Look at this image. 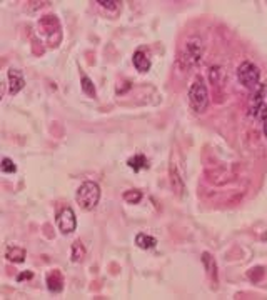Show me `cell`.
Segmentation results:
<instances>
[{"label":"cell","mask_w":267,"mask_h":300,"mask_svg":"<svg viewBox=\"0 0 267 300\" xmlns=\"http://www.w3.org/2000/svg\"><path fill=\"white\" fill-rule=\"evenodd\" d=\"M57 228L60 230L64 235H68L72 234L74 230L77 228V218H76V214H74V210L70 207L64 208L60 214L57 215Z\"/></svg>","instance_id":"5"},{"label":"cell","mask_w":267,"mask_h":300,"mask_svg":"<svg viewBox=\"0 0 267 300\" xmlns=\"http://www.w3.org/2000/svg\"><path fill=\"white\" fill-rule=\"evenodd\" d=\"M82 90L88 97H96V87H94L92 80L88 78L87 75H82Z\"/></svg>","instance_id":"15"},{"label":"cell","mask_w":267,"mask_h":300,"mask_svg":"<svg viewBox=\"0 0 267 300\" xmlns=\"http://www.w3.org/2000/svg\"><path fill=\"white\" fill-rule=\"evenodd\" d=\"M96 4L107 12H117L120 8V2H117V0H97Z\"/></svg>","instance_id":"14"},{"label":"cell","mask_w":267,"mask_h":300,"mask_svg":"<svg viewBox=\"0 0 267 300\" xmlns=\"http://www.w3.org/2000/svg\"><path fill=\"white\" fill-rule=\"evenodd\" d=\"M187 98H189L190 108L196 114H204L207 107H209V90H207V85L200 75H197L194 78V82H192L189 88V94H187Z\"/></svg>","instance_id":"1"},{"label":"cell","mask_w":267,"mask_h":300,"mask_svg":"<svg viewBox=\"0 0 267 300\" xmlns=\"http://www.w3.org/2000/svg\"><path fill=\"white\" fill-rule=\"evenodd\" d=\"M237 80H239V84L247 90H257L260 82L259 67L252 62H242L239 67H237Z\"/></svg>","instance_id":"4"},{"label":"cell","mask_w":267,"mask_h":300,"mask_svg":"<svg viewBox=\"0 0 267 300\" xmlns=\"http://www.w3.org/2000/svg\"><path fill=\"white\" fill-rule=\"evenodd\" d=\"M76 200L77 204L80 205V208L94 210L98 205V200H100V187H98V184L90 182V180L84 182L80 187L77 188Z\"/></svg>","instance_id":"2"},{"label":"cell","mask_w":267,"mask_h":300,"mask_svg":"<svg viewBox=\"0 0 267 300\" xmlns=\"http://www.w3.org/2000/svg\"><path fill=\"white\" fill-rule=\"evenodd\" d=\"M142 198V194L139 190H127V192H124V200L128 204H139Z\"/></svg>","instance_id":"16"},{"label":"cell","mask_w":267,"mask_h":300,"mask_svg":"<svg viewBox=\"0 0 267 300\" xmlns=\"http://www.w3.org/2000/svg\"><path fill=\"white\" fill-rule=\"evenodd\" d=\"M47 288L50 292H62L64 288V275L60 270H50L47 274Z\"/></svg>","instance_id":"7"},{"label":"cell","mask_w":267,"mask_h":300,"mask_svg":"<svg viewBox=\"0 0 267 300\" xmlns=\"http://www.w3.org/2000/svg\"><path fill=\"white\" fill-rule=\"evenodd\" d=\"M202 262H204L206 268H207V274H209V277L217 282V265H216V260L214 257H210V254H204L202 255Z\"/></svg>","instance_id":"12"},{"label":"cell","mask_w":267,"mask_h":300,"mask_svg":"<svg viewBox=\"0 0 267 300\" xmlns=\"http://www.w3.org/2000/svg\"><path fill=\"white\" fill-rule=\"evenodd\" d=\"M0 168H2L4 174H16L17 172V165L14 164V160H10L8 157H6L0 164Z\"/></svg>","instance_id":"17"},{"label":"cell","mask_w":267,"mask_h":300,"mask_svg":"<svg viewBox=\"0 0 267 300\" xmlns=\"http://www.w3.org/2000/svg\"><path fill=\"white\" fill-rule=\"evenodd\" d=\"M6 257L10 260V262H16V264H22L26 260V250L20 248V247H8L6 250Z\"/></svg>","instance_id":"11"},{"label":"cell","mask_w":267,"mask_h":300,"mask_svg":"<svg viewBox=\"0 0 267 300\" xmlns=\"http://www.w3.org/2000/svg\"><path fill=\"white\" fill-rule=\"evenodd\" d=\"M24 87H26V78H24L20 70H17V68L8 70V92L12 95H16L20 92Z\"/></svg>","instance_id":"6"},{"label":"cell","mask_w":267,"mask_h":300,"mask_svg":"<svg viewBox=\"0 0 267 300\" xmlns=\"http://www.w3.org/2000/svg\"><path fill=\"white\" fill-rule=\"evenodd\" d=\"M72 262H82L84 257H86V248H84V245L78 242H74L72 244Z\"/></svg>","instance_id":"13"},{"label":"cell","mask_w":267,"mask_h":300,"mask_svg":"<svg viewBox=\"0 0 267 300\" xmlns=\"http://www.w3.org/2000/svg\"><path fill=\"white\" fill-rule=\"evenodd\" d=\"M32 272H24V274H20V275H18V277H17V280H18V282H22V280L24 278H32Z\"/></svg>","instance_id":"18"},{"label":"cell","mask_w":267,"mask_h":300,"mask_svg":"<svg viewBox=\"0 0 267 300\" xmlns=\"http://www.w3.org/2000/svg\"><path fill=\"white\" fill-rule=\"evenodd\" d=\"M127 165L130 167L134 172H139V170H144V168H149V160H147L144 155H134L127 160Z\"/></svg>","instance_id":"10"},{"label":"cell","mask_w":267,"mask_h":300,"mask_svg":"<svg viewBox=\"0 0 267 300\" xmlns=\"http://www.w3.org/2000/svg\"><path fill=\"white\" fill-rule=\"evenodd\" d=\"M132 64H134V67L139 70V72H149L150 70V60H149V57H147V54L142 52V50H137V52L134 54Z\"/></svg>","instance_id":"8"},{"label":"cell","mask_w":267,"mask_h":300,"mask_svg":"<svg viewBox=\"0 0 267 300\" xmlns=\"http://www.w3.org/2000/svg\"><path fill=\"white\" fill-rule=\"evenodd\" d=\"M202 54H204V45H202V40L197 37H190L186 40L184 48L180 52L179 62L184 65V67H194L202 60Z\"/></svg>","instance_id":"3"},{"label":"cell","mask_w":267,"mask_h":300,"mask_svg":"<svg viewBox=\"0 0 267 300\" xmlns=\"http://www.w3.org/2000/svg\"><path fill=\"white\" fill-rule=\"evenodd\" d=\"M136 244H137V247H139V248L150 250V248H154L157 245V238L152 237V235H147V234H137Z\"/></svg>","instance_id":"9"}]
</instances>
